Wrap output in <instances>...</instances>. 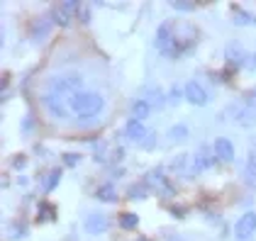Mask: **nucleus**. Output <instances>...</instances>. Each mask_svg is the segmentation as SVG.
I'll return each mask as SVG.
<instances>
[{"label": "nucleus", "mask_w": 256, "mask_h": 241, "mask_svg": "<svg viewBox=\"0 0 256 241\" xmlns=\"http://www.w3.org/2000/svg\"><path fill=\"white\" fill-rule=\"evenodd\" d=\"M68 105H71V112H76L78 117L88 120V117H96V115L102 112L105 100H102V95H98V93L83 90V93H74L71 100H68Z\"/></svg>", "instance_id": "f257e3e1"}, {"label": "nucleus", "mask_w": 256, "mask_h": 241, "mask_svg": "<svg viewBox=\"0 0 256 241\" xmlns=\"http://www.w3.org/2000/svg\"><path fill=\"white\" fill-rule=\"evenodd\" d=\"M78 85H80L78 73H64V76H56V78L49 80V93H54V95H66V93L76 90Z\"/></svg>", "instance_id": "f03ea898"}, {"label": "nucleus", "mask_w": 256, "mask_h": 241, "mask_svg": "<svg viewBox=\"0 0 256 241\" xmlns=\"http://www.w3.org/2000/svg\"><path fill=\"white\" fill-rule=\"evenodd\" d=\"M80 10V5L78 2H74V0H66V2H61V5H56L54 7V17L52 20L56 22L59 27H68L71 24V17H74V12H78Z\"/></svg>", "instance_id": "7ed1b4c3"}, {"label": "nucleus", "mask_w": 256, "mask_h": 241, "mask_svg": "<svg viewBox=\"0 0 256 241\" xmlns=\"http://www.w3.org/2000/svg\"><path fill=\"white\" fill-rule=\"evenodd\" d=\"M256 232V215L254 212H246V215H242L239 222L234 224V237L239 241H249L254 237Z\"/></svg>", "instance_id": "20e7f679"}, {"label": "nucleus", "mask_w": 256, "mask_h": 241, "mask_svg": "<svg viewBox=\"0 0 256 241\" xmlns=\"http://www.w3.org/2000/svg\"><path fill=\"white\" fill-rule=\"evenodd\" d=\"M215 161H217L215 151H210L208 146H202L200 151H196V156H193V171H196V173H202V171L212 168Z\"/></svg>", "instance_id": "39448f33"}, {"label": "nucleus", "mask_w": 256, "mask_h": 241, "mask_svg": "<svg viewBox=\"0 0 256 241\" xmlns=\"http://www.w3.org/2000/svg\"><path fill=\"white\" fill-rule=\"evenodd\" d=\"M183 93H186V100L190 102V105H196V107H202V105L208 102V93H205V88H202L200 83H196V80L186 83Z\"/></svg>", "instance_id": "423d86ee"}, {"label": "nucleus", "mask_w": 256, "mask_h": 241, "mask_svg": "<svg viewBox=\"0 0 256 241\" xmlns=\"http://www.w3.org/2000/svg\"><path fill=\"white\" fill-rule=\"evenodd\" d=\"M174 22H164L161 27H158V32H156V39H154V44H156V49L164 54L168 46H171V41H174Z\"/></svg>", "instance_id": "0eeeda50"}, {"label": "nucleus", "mask_w": 256, "mask_h": 241, "mask_svg": "<svg viewBox=\"0 0 256 241\" xmlns=\"http://www.w3.org/2000/svg\"><path fill=\"white\" fill-rule=\"evenodd\" d=\"M212 151L217 154V159L224 161V163L234 161V144H232L230 139H224V137L215 139V146H212Z\"/></svg>", "instance_id": "6e6552de"}, {"label": "nucleus", "mask_w": 256, "mask_h": 241, "mask_svg": "<svg viewBox=\"0 0 256 241\" xmlns=\"http://www.w3.org/2000/svg\"><path fill=\"white\" fill-rule=\"evenodd\" d=\"M146 183H149V185H156V188H161V193H164V195H174V185L166 181V176H164V171H161V168L149 171Z\"/></svg>", "instance_id": "1a4fd4ad"}, {"label": "nucleus", "mask_w": 256, "mask_h": 241, "mask_svg": "<svg viewBox=\"0 0 256 241\" xmlns=\"http://www.w3.org/2000/svg\"><path fill=\"white\" fill-rule=\"evenodd\" d=\"M124 134H127V139H130V141H144V139H146V129H144V124H142L139 120H130V122H127Z\"/></svg>", "instance_id": "9d476101"}, {"label": "nucleus", "mask_w": 256, "mask_h": 241, "mask_svg": "<svg viewBox=\"0 0 256 241\" xmlns=\"http://www.w3.org/2000/svg\"><path fill=\"white\" fill-rule=\"evenodd\" d=\"M86 229H88V234H102L105 229H108V220H105V215H88V220H86Z\"/></svg>", "instance_id": "9b49d317"}, {"label": "nucleus", "mask_w": 256, "mask_h": 241, "mask_svg": "<svg viewBox=\"0 0 256 241\" xmlns=\"http://www.w3.org/2000/svg\"><path fill=\"white\" fill-rule=\"evenodd\" d=\"M130 112H132V120H146L149 117V112H152V105L146 100H134L130 105Z\"/></svg>", "instance_id": "f8f14e48"}, {"label": "nucleus", "mask_w": 256, "mask_h": 241, "mask_svg": "<svg viewBox=\"0 0 256 241\" xmlns=\"http://www.w3.org/2000/svg\"><path fill=\"white\" fill-rule=\"evenodd\" d=\"M44 102H46V107H49V112H52L54 117H59V120H64V117H66V107H64V102L59 100V95L49 93Z\"/></svg>", "instance_id": "ddd939ff"}, {"label": "nucleus", "mask_w": 256, "mask_h": 241, "mask_svg": "<svg viewBox=\"0 0 256 241\" xmlns=\"http://www.w3.org/2000/svg\"><path fill=\"white\" fill-rule=\"evenodd\" d=\"M49 34V20H34V24H32V39L34 41H42L44 37Z\"/></svg>", "instance_id": "4468645a"}, {"label": "nucleus", "mask_w": 256, "mask_h": 241, "mask_svg": "<svg viewBox=\"0 0 256 241\" xmlns=\"http://www.w3.org/2000/svg\"><path fill=\"white\" fill-rule=\"evenodd\" d=\"M244 178H246V183H249L252 188H256V151H254V154H249V159H246Z\"/></svg>", "instance_id": "2eb2a0df"}, {"label": "nucleus", "mask_w": 256, "mask_h": 241, "mask_svg": "<svg viewBox=\"0 0 256 241\" xmlns=\"http://www.w3.org/2000/svg\"><path fill=\"white\" fill-rule=\"evenodd\" d=\"M232 20H234V24H256L254 15L244 12V10H242V7H236V5H232Z\"/></svg>", "instance_id": "dca6fc26"}, {"label": "nucleus", "mask_w": 256, "mask_h": 241, "mask_svg": "<svg viewBox=\"0 0 256 241\" xmlns=\"http://www.w3.org/2000/svg\"><path fill=\"white\" fill-rule=\"evenodd\" d=\"M186 139H188V127L186 124H176V127L168 129V141L180 144V141H186Z\"/></svg>", "instance_id": "f3484780"}, {"label": "nucleus", "mask_w": 256, "mask_h": 241, "mask_svg": "<svg viewBox=\"0 0 256 241\" xmlns=\"http://www.w3.org/2000/svg\"><path fill=\"white\" fill-rule=\"evenodd\" d=\"M96 198H98V200H102V202H115V200H118V190H115L112 185H102V188H98Z\"/></svg>", "instance_id": "a211bd4d"}, {"label": "nucleus", "mask_w": 256, "mask_h": 241, "mask_svg": "<svg viewBox=\"0 0 256 241\" xmlns=\"http://www.w3.org/2000/svg\"><path fill=\"white\" fill-rule=\"evenodd\" d=\"M244 51L239 44H227V61H234V63H244Z\"/></svg>", "instance_id": "6ab92c4d"}, {"label": "nucleus", "mask_w": 256, "mask_h": 241, "mask_svg": "<svg viewBox=\"0 0 256 241\" xmlns=\"http://www.w3.org/2000/svg\"><path fill=\"white\" fill-rule=\"evenodd\" d=\"M56 217V212H54V207L49 205V202H42L40 205V212H37V220L40 222H49Z\"/></svg>", "instance_id": "aec40b11"}, {"label": "nucleus", "mask_w": 256, "mask_h": 241, "mask_svg": "<svg viewBox=\"0 0 256 241\" xmlns=\"http://www.w3.org/2000/svg\"><path fill=\"white\" fill-rule=\"evenodd\" d=\"M137 224H139L137 215H122V217H120V227H122V229H137Z\"/></svg>", "instance_id": "412c9836"}, {"label": "nucleus", "mask_w": 256, "mask_h": 241, "mask_svg": "<svg viewBox=\"0 0 256 241\" xmlns=\"http://www.w3.org/2000/svg\"><path fill=\"white\" fill-rule=\"evenodd\" d=\"M171 7H174L176 12H193V10H196V2H186V0H174V2H171Z\"/></svg>", "instance_id": "4be33fe9"}, {"label": "nucleus", "mask_w": 256, "mask_h": 241, "mask_svg": "<svg viewBox=\"0 0 256 241\" xmlns=\"http://www.w3.org/2000/svg\"><path fill=\"white\" fill-rule=\"evenodd\" d=\"M59 183H61V171H52V173H49V178H46V185H44V190H46V193H52V190H54V188H56Z\"/></svg>", "instance_id": "5701e85b"}, {"label": "nucleus", "mask_w": 256, "mask_h": 241, "mask_svg": "<svg viewBox=\"0 0 256 241\" xmlns=\"http://www.w3.org/2000/svg\"><path fill=\"white\" fill-rule=\"evenodd\" d=\"M244 105H246V107H249V110H252V112L256 115V93H254V90L244 95Z\"/></svg>", "instance_id": "b1692460"}, {"label": "nucleus", "mask_w": 256, "mask_h": 241, "mask_svg": "<svg viewBox=\"0 0 256 241\" xmlns=\"http://www.w3.org/2000/svg\"><path fill=\"white\" fill-rule=\"evenodd\" d=\"M142 198H146V193H144V188L142 185H134V188H130V200H142Z\"/></svg>", "instance_id": "393cba45"}, {"label": "nucleus", "mask_w": 256, "mask_h": 241, "mask_svg": "<svg viewBox=\"0 0 256 241\" xmlns=\"http://www.w3.org/2000/svg\"><path fill=\"white\" fill-rule=\"evenodd\" d=\"M180 98H186V93H180L178 88H171V93H168V100H171V102H178Z\"/></svg>", "instance_id": "a878e982"}, {"label": "nucleus", "mask_w": 256, "mask_h": 241, "mask_svg": "<svg viewBox=\"0 0 256 241\" xmlns=\"http://www.w3.org/2000/svg\"><path fill=\"white\" fill-rule=\"evenodd\" d=\"M64 163H66V166H76V163H78V156H76V154H66V156H64Z\"/></svg>", "instance_id": "bb28decb"}, {"label": "nucleus", "mask_w": 256, "mask_h": 241, "mask_svg": "<svg viewBox=\"0 0 256 241\" xmlns=\"http://www.w3.org/2000/svg\"><path fill=\"white\" fill-rule=\"evenodd\" d=\"M244 66H246V68H252V71H256V54L246 56V59H244Z\"/></svg>", "instance_id": "cd10ccee"}, {"label": "nucleus", "mask_w": 256, "mask_h": 241, "mask_svg": "<svg viewBox=\"0 0 256 241\" xmlns=\"http://www.w3.org/2000/svg\"><path fill=\"white\" fill-rule=\"evenodd\" d=\"M12 166H15V168H22V166H24V156H15V159H12Z\"/></svg>", "instance_id": "c85d7f7f"}, {"label": "nucleus", "mask_w": 256, "mask_h": 241, "mask_svg": "<svg viewBox=\"0 0 256 241\" xmlns=\"http://www.w3.org/2000/svg\"><path fill=\"white\" fill-rule=\"evenodd\" d=\"M139 241H144V239H139Z\"/></svg>", "instance_id": "c756f323"}]
</instances>
